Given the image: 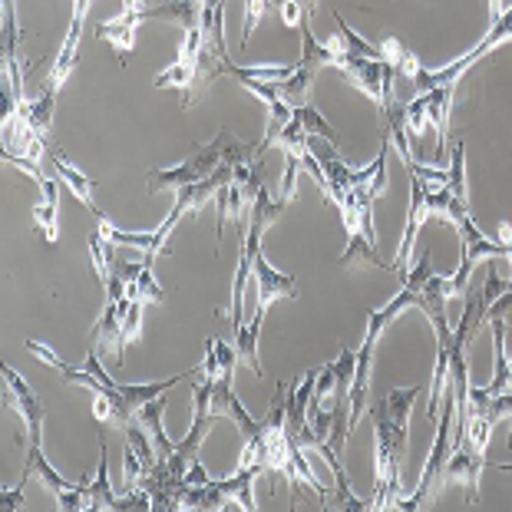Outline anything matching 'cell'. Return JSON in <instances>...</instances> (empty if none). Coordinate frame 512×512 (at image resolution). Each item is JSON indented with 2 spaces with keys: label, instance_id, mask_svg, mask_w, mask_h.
<instances>
[{
  "label": "cell",
  "instance_id": "obj_1",
  "mask_svg": "<svg viewBox=\"0 0 512 512\" xmlns=\"http://www.w3.org/2000/svg\"><path fill=\"white\" fill-rule=\"evenodd\" d=\"M225 162H235V166H238V162H261L258 146L238 143L232 129H219L209 146H199L189 159H182L179 166L149 169L146 185H149L152 195H156V192H179V189H185V185L209 179L215 169L225 166Z\"/></svg>",
  "mask_w": 512,
  "mask_h": 512
},
{
  "label": "cell",
  "instance_id": "obj_2",
  "mask_svg": "<svg viewBox=\"0 0 512 512\" xmlns=\"http://www.w3.org/2000/svg\"><path fill=\"white\" fill-rule=\"evenodd\" d=\"M219 73H222V57L209 47V43H205L202 30H192V34H185L179 60L162 73H156L152 86H156V90L176 86V90L182 93V110H192V106L199 103V96L209 90V83Z\"/></svg>",
  "mask_w": 512,
  "mask_h": 512
},
{
  "label": "cell",
  "instance_id": "obj_3",
  "mask_svg": "<svg viewBox=\"0 0 512 512\" xmlns=\"http://www.w3.org/2000/svg\"><path fill=\"white\" fill-rule=\"evenodd\" d=\"M453 417H456V397L453 390L443 397V407H440V420H437V440H433V450L427 456V466L420 473V483L413 489L410 496H400L397 509L403 512H413V509H423L430 506L437 493L443 489V470H446V460L453 453Z\"/></svg>",
  "mask_w": 512,
  "mask_h": 512
},
{
  "label": "cell",
  "instance_id": "obj_4",
  "mask_svg": "<svg viewBox=\"0 0 512 512\" xmlns=\"http://www.w3.org/2000/svg\"><path fill=\"white\" fill-rule=\"evenodd\" d=\"M512 40V7L509 10H503L493 24H489V30H486V37L476 43V47L466 53V57H460L456 63H450V67H443V70H420V76L413 83L420 86V93H430V90H437V86H450V83H460V76L473 67V63H479L483 57H489L496 47H503V43H509Z\"/></svg>",
  "mask_w": 512,
  "mask_h": 512
},
{
  "label": "cell",
  "instance_id": "obj_5",
  "mask_svg": "<svg viewBox=\"0 0 512 512\" xmlns=\"http://www.w3.org/2000/svg\"><path fill=\"white\" fill-rule=\"evenodd\" d=\"M341 73L351 80L357 90L367 93L377 103V110L384 113L394 100V83L400 80L397 70L387 60H364V57H344Z\"/></svg>",
  "mask_w": 512,
  "mask_h": 512
},
{
  "label": "cell",
  "instance_id": "obj_6",
  "mask_svg": "<svg viewBox=\"0 0 512 512\" xmlns=\"http://www.w3.org/2000/svg\"><path fill=\"white\" fill-rule=\"evenodd\" d=\"M0 374H4V403L27 423V443H43V403L34 394V387L10 364H0Z\"/></svg>",
  "mask_w": 512,
  "mask_h": 512
},
{
  "label": "cell",
  "instance_id": "obj_7",
  "mask_svg": "<svg viewBox=\"0 0 512 512\" xmlns=\"http://www.w3.org/2000/svg\"><path fill=\"white\" fill-rule=\"evenodd\" d=\"M483 466H486V450H476V446L466 440L463 446H456L446 460L443 470V486L446 483H463L466 486V503H479V479H483Z\"/></svg>",
  "mask_w": 512,
  "mask_h": 512
},
{
  "label": "cell",
  "instance_id": "obj_8",
  "mask_svg": "<svg viewBox=\"0 0 512 512\" xmlns=\"http://www.w3.org/2000/svg\"><path fill=\"white\" fill-rule=\"evenodd\" d=\"M380 331L367 328L364 344L357 351V370H354V384H351V397H347V430H357V420L364 417L367 403H370V367H374V344H377Z\"/></svg>",
  "mask_w": 512,
  "mask_h": 512
},
{
  "label": "cell",
  "instance_id": "obj_9",
  "mask_svg": "<svg viewBox=\"0 0 512 512\" xmlns=\"http://www.w3.org/2000/svg\"><path fill=\"white\" fill-rule=\"evenodd\" d=\"M129 308V298L123 294L119 301H106V311L103 318L96 321L93 328V344L100 357H113L116 364H123L126 357V344H123V314Z\"/></svg>",
  "mask_w": 512,
  "mask_h": 512
},
{
  "label": "cell",
  "instance_id": "obj_10",
  "mask_svg": "<svg viewBox=\"0 0 512 512\" xmlns=\"http://www.w3.org/2000/svg\"><path fill=\"white\" fill-rule=\"evenodd\" d=\"M255 281H258V308L255 311H265L275 301H294L298 298V281H294L291 275H281V271H275V265H268L265 255L255 258Z\"/></svg>",
  "mask_w": 512,
  "mask_h": 512
},
{
  "label": "cell",
  "instance_id": "obj_11",
  "mask_svg": "<svg viewBox=\"0 0 512 512\" xmlns=\"http://www.w3.org/2000/svg\"><path fill=\"white\" fill-rule=\"evenodd\" d=\"M374 195L367 189H351L344 195V202L337 205L341 212L347 235H367L370 242H377V228H374Z\"/></svg>",
  "mask_w": 512,
  "mask_h": 512
},
{
  "label": "cell",
  "instance_id": "obj_12",
  "mask_svg": "<svg viewBox=\"0 0 512 512\" xmlns=\"http://www.w3.org/2000/svg\"><path fill=\"white\" fill-rule=\"evenodd\" d=\"M430 219V205H427V182L413 176L410 179V219H407V232H403V242L397 248L394 258V271H403V265L410 261L413 242H417V232L423 228V222Z\"/></svg>",
  "mask_w": 512,
  "mask_h": 512
},
{
  "label": "cell",
  "instance_id": "obj_13",
  "mask_svg": "<svg viewBox=\"0 0 512 512\" xmlns=\"http://www.w3.org/2000/svg\"><path fill=\"white\" fill-rule=\"evenodd\" d=\"M265 473V466H238V470L228 476V479H215L219 493L225 496V503H232L245 512H255V479Z\"/></svg>",
  "mask_w": 512,
  "mask_h": 512
},
{
  "label": "cell",
  "instance_id": "obj_14",
  "mask_svg": "<svg viewBox=\"0 0 512 512\" xmlns=\"http://www.w3.org/2000/svg\"><path fill=\"white\" fill-rule=\"evenodd\" d=\"M40 189H43V199L34 205V225L43 232V238H47V245H57V238H60V185L47 179Z\"/></svg>",
  "mask_w": 512,
  "mask_h": 512
},
{
  "label": "cell",
  "instance_id": "obj_15",
  "mask_svg": "<svg viewBox=\"0 0 512 512\" xmlns=\"http://www.w3.org/2000/svg\"><path fill=\"white\" fill-rule=\"evenodd\" d=\"M162 413H166V397L159 394L156 400L143 403V407L136 410V417H133V420L143 423V430L149 433V440L156 443L159 460H169V456L176 453V443H172V440L166 437V430H162Z\"/></svg>",
  "mask_w": 512,
  "mask_h": 512
},
{
  "label": "cell",
  "instance_id": "obj_16",
  "mask_svg": "<svg viewBox=\"0 0 512 512\" xmlns=\"http://www.w3.org/2000/svg\"><path fill=\"white\" fill-rule=\"evenodd\" d=\"M53 169H57V176L63 179V185H67V189L76 195V199H80L93 215H100V219H103V212L96 209V202H93V185H96V182H93L90 176H83V172L76 169L73 162L67 159V152H63V149L53 152Z\"/></svg>",
  "mask_w": 512,
  "mask_h": 512
},
{
  "label": "cell",
  "instance_id": "obj_17",
  "mask_svg": "<svg viewBox=\"0 0 512 512\" xmlns=\"http://www.w3.org/2000/svg\"><path fill=\"white\" fill-rule=\"evenodd\" d=\"M86 486V503L90 509H106V512H116V493H113V483H110V456H106V443H100V466H96V476L90 483V476L83 479Z\"/></svg>",
  "mask_w": 512,
  "mask_h": 512
},
{
  "label": "cell",
  "instance_id": "obj_18",
  "mask_svg": "<svg viewBox=\"0 0 512 512\" xmlns=\"http://www.w3.org/2000/svg\"><path fill=\"white\" fill-rule=\"evenodd\" d=\"M143 20H176L185 27V34L202 30V0H169V4L149 7Z\"/></svg>",
  "mask_w": 512,
  "mask_h": 512
},
{
  "label": "cell",
  "instance_id": "obj_19",
  "mask_svg": "<svg viewBox=\"0 0 512 512\" xmlns=\"http://www.w3.org/2000/svg\"><path fill=\"white\" fill-rule=\"evenodd\" d=\"M483 324H486V301H483V291H470L466 294V308H463V318L460 324L453 328V344H460V347H470L479 331H483Z\"/></svg>",
  "mask_w": 512,
  "mask_h": 512
},
{
  "label": "cell",
  "instance_id": "obj_20",
  "mask_svg": "<svg viewBox=\"0 0 512 512\" xmlns=\"http://www.w3.org/2000/svg\"><path fill=\"white\" fill-rule=\"evenodd\" d=\"M453 96H456V83H450V86H437V90L423 93V103H427V119H430L433 126H437V136H440V152L446 149V136H450Z\"/></svg>",
  "mask_w": 512,
  "mask_h": 512
},
{
  "label": "cell",
  "instance_id": "obj_21",
  "mask_svg": "<svg viewBox=\"0 0 512 512\" xmlns=\"http://www.w3.org/2000/svg\"><path fill=\"white\" fill-rule=\"evenodd\" d=\"M139 24H143V17L123 10L119 17L103 20V24L96 27V40H106V43H113L119 53H129V50H133V43H136V27Z\"/></svg>",
  "mask_w": 512,
  "mask_h": 512
},
{
  "label": "cell",
  "instance_id": "obj_22",
  "mask_svg": "<svg viewBox=\"0 0 512 512\" xmlns=\"http://www.w3.org/2000/svg\"><path fill=\"white\" fill-rule=\"evenodd\" d=\"M334 53H341V57H364V60H384V53L380 47H370L364 37H357L351 27L344 24L341 14H334V37L328 40Z\"/></svg>",
  "mask_w": 512,
  "mask_h": 512
},
{
  "label": "cell",
  "instance_id": "obj_23",
  "mask_svg": "<svg viewBox=\"0 0 512 512\" xmlns=\"http://www.w3.org/2000/svg\"><path fill=\"white\" fill-rule=\"evenodd\" d=\"M298 30H301V37H304V47H301V60L298 63H304V67H311V70H321V67H337V70H341L344 57L331 50V43H321L318 37L311 34V20H304Z\"/></svg>",
  "mask_w": 512,
  "mask_h": 512
},
{
  "label": "cell",
  "instance_id": "obj_24",
  "mask_svg": "<svg viewBox=\"0 0 512 512\" xmlns=\"http://www.w3.org/2000/svg\"><path fill=\"white\" fill-rule=\"evenodd\" d=\"M195 370H199V367L182 370V374L169 377V380H156V384H119V390H123V400L129 403V410L136 413L139 407H143V403L156 400L159 394H169V390L176 387V384H182L185 377H195Z\"/></svg>",
  "mask_w": 512,
  "mask_h": 512
},
{
  "label": "cell",
  "instance_id": "obj_25",
  "mask_svg": "<svg viewBox=\"0 0 512 512\" xmlns=\"http://www.w3.org/2000/svg\"><path fill=\"white\" fill-rule=\"evenodd\" d=\"M24 473H27V476H34V473H37V479L50 489L53 496L63 493V489L76 486V483H70V479H63V476L47 463V456H43V443H27V466H24Z\"/></svg>",
  "mask_w": 512,
  "mask_h": 512
},
{
  "label": "cell",
  "instance_id": "obj_26",
  "mask_svg": "<svg viewBox=\"0 0 512 512\" xmlns=\"http://www.w3.org/2000/svg\"><path fill=\"white\" fill-rule=\"evenodd\" d=\"M337 265H344V268L364 265V268H390L394 271V265H387V261L377 255V248L367 235H347V248H344V255L337 258Z\"/></svg>",
  "mask_w": 512,
  "mask_h": 512
},
{
  "label": "cell",
  "instance_id": "obj_27",
  "mask_svg": "<svg viewBox=\"0 0 512 512\" xmlns=\"http://www.w3.org/2000/svg\"><path fill=\"white\" fill-rule=\"evenodd\" d=\"M261 324H265V311H255V318H252V324H242L235 334H238V341H235V347H238V357L255 370V377H261L265 370H261V357H258V334H261Z\"/></svg>",
  "mask_w": 512,
  "mask_h": 512
},
{
  "label": "cell",
  "instance_id": "obj_28",
  "mask_svg": "<svg viewBox=\"0 0 512 512\" xmlns=\"http://www.w3.org/2000/svg\"><path fill=\"white\" fill-rule=\"evenodd\" d=\"M380 53H384V60L397 70V76H403V80H417L420 70H423L420 60H417V53L403 47L397 37H387L384 43H380Z\"/></svg>",
  "mask_w": 512,
  "mask_h": 512
},
{
  "label": "cell",
  "instance_id": "obj_29",
  "mask_svg": "<svg viewBox=\"0 0 512 512\" xmlns=\"http://www.w3.org/2000/svg\"><path fill=\"white\" fill-rule=\"evenodd\" d=\"M314 73H318V70H311V67H304V63H298V67H294V73L288 76V80H281V83H278V93L285 96V100L294 106V110H298V106H308Z\"/></svg>",
  "mask_w": 512,
  "mask_h": 512
},
{
  "label": "cell",
  "instance_id": "obj_30",
  "mask_svg": "<svg viewBox=\"0 0 512 512\" xmlns=\"http://www.w3.org/2000/svg\"><path fill=\"white\" fill-rule=\"evenodd\" d=\"M446 189H450L456 199L470 202V195H466V143L463 139H456L450 146V182H446Z\"/></svg>",
  "mask_w": 512,
  "mask_h": 512
},
{
  "label": "cell",
  "instance_id": "obj_31",
  "mask_svg": "<svg viewBox=\"0 0 512 512\" xmlns=\"http://www.w3.org/2000/svg\"><path fill=\"white\" fill-rule=\"evenodd\" d=\"M86 245H90V258H93V271L96 278L110 281V268H113V255H110V242H106L103 232H90V238H86Z\"/></svg>",
  "mask_w": 512,
  "mask_h": 512
},
{
  "label": "cell",
  "instance_id": "obj_32",
  "mask_svg": "<svg viewBox=\"0 0 512 512\" xmlns=\"http://www.w3.org/2000/svg\"><path fill=\"white\" fill-rule=\"evenodd\" d=\"M294 116L301 119V126L308 129V136H321V139H328V143L337 146V129L318 110H314V106H298V110H294Z\"/></svg>",
  "mask_w": 512,
  "mask_h": 512
},
{
  "label": "cell",
  "instance_id": "obj_33",
  "mask_svg": "<svg viewBox=\"0 0 512 512\" xmlns=\"http://www.w3.org/2000/svg\"><path fill=\"white\" fill-rule=\"evenodd\" d=\"M136 298L143 301V304H162V301H166V294H162V288H159L152 265H146L143 275L136 278Z\"/></svg>",
  "mask_w": 512,
  "mask_h": 512
},
{
  "label": "cell",
  "instance_id": "obj_34",
  "mask_svg": "<svg viewBox=\"0 0 512 512\" xmlns=\"http://www.w3.org/2000/svg\"><path fill=\"white\" fill-rule=\"evenodd\" d=\"M139 334H143V301L129 298V308L123 314V344L129 347L139 341Z\"/></svg>",
  "mask_w": 512,
  "mask_h": 512
},
{
  "label": "cell",
  "instance_id": "obj_35",
  "mask_svg": "<svg viewBox=\"0 0 512 512\" xmlns=\"http://www.w3.org/2000/svg\"><path fill=\"white\" fill-rule=\"evenodd\" d=\"M298 169H304L301 166V159L298 156H288V162H285V176H281V192H278V202L288 205L294 202V192H298Z\"/></svg>",
  "mask_w": 512,
  "mask_h": 512
},
{
  "label": "cell",
  "instance_id": "obj_36",
  "mask_svg": "<svg viewBox=\"0 0 512 512\" xmlns=\"http://www.w3.org/2000/svg\"><path fill=\"white\" fill-rule=\"evenodd\" d=\"M275 4V0H245V27H242V47H248V40H252L255 27L261 24V17H265V10Z\"/></svg>",
  "mask_w": 512,
  "mask_h": 512
},
{
  "label": "cell",
  "instance_id": "obj_37",
  "mask_svg": "<svg viewBox=\"0 0 512 512\" xmlns=\"http://www.w3.org/2000/svg\"><path fill=\"white\" fill-rule=\"evenodd\" d=\"M427 123H430V119H427V103H423V93H420L417 100L407 103V126H410V136L417 139V143L423 139V133H427Z\"/></svg>",
  "mask_w": 512,
  "mask_h": 512
},
{
  "label": "cell",
  "instance_id": "obj_38",
  "mask_svg": "<svg viewBox=\"0 0 512 512\" xmlns=\"http://www.w3.org/2000/svg\"><path fill=\"white\" fill-rule=\"evenodd\" d=\"M143 473H146V463L139 460V453L133 450V446H126V453H123V486L136 489L139 479H143Z\"/></svg>",
  "mask_w": 512,
  "mask_h": 512
},
{
  "label": "cell",
  "instance_id": "obj_39",
  "mask_svg": "<svg viewBox=\"0 0 512 512\" xmlns=\"http://www.w3.org/2000/svg\"><path fill=\"white\" fill-rule=\"evenodd\" d=\"M4 162H10L14 169H20V172H27L30 179L34 182H47V176H43V169H40V159H30V156H24V152H10V149H4Z\"/></svg>",
  "mask_w": 512,
  "mask_h": 512
},
{
  "label": "cell",
  "instance_id": "obj_40",
  "mask_svg": "<svg viewBox=\"0 0 512 512\" xmlns=\"http://www.w3.org/2000/svg\"><path fill=\"white\" fill-rule=\"evenodd\" d=\"M24 347H27V354H34L40 364H47V367H53V370H70V364H63V357H57V351H53L50 344H40V341H24Z\"/></svg>",
  "mask_w": 512,
  "mask_h": 512
},
{
  "label": "cell",
  "instance_id": "obj_41",
  "mask_svg": "<svg viewBox=\"0 0 512 512\" xmlns=\"http://www.w3.org/2000/svg\"><path fill=\"white\" fill-rule=\"evenodd\" d=\"M215 341V354H219V367H222V377H235V367H238V347L235 344H225V341H219V337H212Z\"/></svg>",
  "mask_w": 512,
  "mask_h": 512
},
{
  "label": "cell",
  "instance_id": "obj_42",
  "mask_svg": "<svg viewBox=\"0 0 512 512\" xmlns=\"http://www.w3.org/2000/svg\"><path fill=\"white\" fill-rule=\"evenodd\" d=\"M152 509V496L146 489H133L126 499H119L116 503V512H149Z\"/></svg>",
  "mask_w": 512,
  "mask_h": 512
},
{
  "label": "cell",
  "instance_id": "obj_43",
  "mask_svg": "<svg viewBox=\"0 0 512 512\" xmlns=\"http://www.w3.org/2000/svg\"><path fill=\"white\" fill-rule=\"evenodd\" d=\"M278 14L281 20H285V27H301L304 20H308V14H304V7L298 4V0H278Z\"/></svg>",
  "mask_w": 512,
  "mask_h": 512
},
{
  "label": "cell",
  "instance_id": "obj_44",
  "mask_svg": "<svg viewBox=\"0 0 512 512\" xmlns=\"http://www.w3.org/2000/svg\"><path fill=\"white\" fill-rule=\"evenodd\" d=\"M199 377H209V380H219L222 377V367H219V354H215V341L209 337L205 341V361H202V367L195 370Z\"/></svg>",
  "mask_w": 512,
  "mask_h": 512
},
{
  "label": "cell",
  "instance_id": "obj_45",
  "mask_svg": "<svg viewBox=\"0 0 512 512\" xmlns=\"http://www.w3.org/2000/svg\"><path fill=\"white\" fill-rule=\"evenodd\" d=\"M509 288H512V281H503V278L496 275V268H489V275H486V285L479 288V291H483V301H486V308H489V304H493V301H496V298H499V294H503V291H509Z\"/></svg>",
  "mask_w": 512,
  "mask_h": 512
},
{
  "label": "cell",
  "instance_id": "obj_46",
  "mask_svg": "<svg viewBox=\"0 0 512 512\" xmlns=\"http://www.w3.org/2000/svg\"><path fill=\"white\" fill-rule=\"evenodd\" d=\"M27 483H30V476L24 473L14 489H4V499H0V506H4V512H17L20 506H24V489H27Z\"/></svg>",
  "mask_w": 512,
  "mask_h": 512
},
{
  "label": "cell",
  "instance_id": "obj_47",
  "mask_svg": "<svg viewBox=\"0 0 512 512\" xmlns=\"http://www.w3.org/2000/svg\"><path fill=\"white\" fill-rule=\"evenodd\" d=\"M113 397L110 394H103V390H100V394H93V417L96 420H100V423H106V420H113Z\"/></svg>",
  "mask_w": 512,
  "mask_h": 512
},
{
  "label": "cell",
  "instance_id": "obj_48",
  "mask_svg": "<svg viewBox=\"0 0 512 512\" xmlns=\"http://www.w3.org/2000/svg\"><path fill=\"white\" fill-rule=\"evenodd\" d=\"M4 37H17V40H20V27H17V0H4Z\"/></svg>",
  "mask_w": 512,
  "mask_h": 512
},
{
  "label": "cell",
  "instance_id": "obj_49",
  "mask_svg": "<svg viewBox=\"0 0 512 512\" xmlns=\"http://www.w3.org/2000/svg\"><path fill=\"white\" fill-rule=\"evenodd\" d=\"M182 479H185L189 486H205V483H212V476L205 473V466H202L199 460H192V463H189V470H185Z\"/></svg>",
  "mask_w": 512,
  "mask_h": 512
},
{
  "label": "cell",
  "instance_id": "obj_50",
  "mask_svg": "<svg viewBox=\"0 0 512 512\" xmlns=\"http://www.w3.org/2000/svg\"><path fill=\"white\" fill-rule=\"evenodd\" d=\"M93 0H73V20L70 24H86V10H90Z\"/></svg>",
  "mask_w": 512,
  "mask_h": 512
},
{
  "label": "cell",
  "instance_id": "obj_51",
  "mask_svg": "<svg viewBox=\"0 0 512 512\" xmlns=\"http://www.w3.org/2000/svg\"><path fill=\"white\" fill-rule=\"evenodd\" d=\"M149 7H152V0H123V10H129V14H139V17H146Z\"/></svg>",
  "mask_w": 512,
  "mask_h": 512
},
{
  "label": "cell",
  "instance_id": "obj_52",
  "mask_svg": "<svg viewBox=\"0 0 512 512\" xmlns=\"http://www.w3.org/2000/svg\"><path fill=\"white\" fill-rule=\"evenodd\" d=\"M275 4H278V0H275ZM298 4L304 7V14H308V20L314 17V10H318V0H298Z\"/></svg>",
  "mask_w": 512,
  "mask_h": 512
},
{
  "label": "cell",
  "instance_id": "obj_53",
  "mask_svg": "<svg viewBox=\"0 0 512 512\" xmlns=\"http://www.w3.org/2000/svg\"><path fill=\"white\" fill-rule=\"evenodd\" d=\"M503 14V0H489V20H496Z\"/></svg>",
  "mask_w": 512,
  "mask_h": 512
},
{
  "label": "cell",
  "instance_id": "obj_54",
  "mask_svg": "<svg viewBox=\"0 0 512 512\" xmlns=\"http://www.w3.org/2000/svg\"><path fill=\"white\" fill-rule=\"evenodd\" d=\"M496 470H499V473H509V470H512V463H499Z\"/></svg>",
  "mask_w": 512,
  "mask_h": 512
}]
</instances>
